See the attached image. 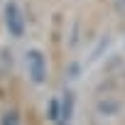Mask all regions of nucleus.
I'll return each instance as SVG.
<instances>
[{
  "label": "nucleus",
  "instance_id": "8",
  "mask_svg": "<svg viewBox=\"0 0 125 125\" xmlns=\"http://www.w3.org/2000/svg\"><path fill=\"white\" fill-rule=\"evenodd\" d=\"M0 125H22V115L15 108H8V110H3V115H0Z\"/></svg>",
  "mask_w": 125,
  "mask_h": 125
},
{
  "label": "nucleus",
  "instance_id": "6",
  "mask_svg": "<svg viewBox=\"0 0 125 125\" xmlns=\"http://www.w3.org/2000/svg\"><path fill=\"white\" fill-rule=\"evenodd\" d=\"M86 61H81V59H71L69 64H66V69H64V79H66V83H76V81H81V76L86 74Z\"/></svg>",
  "mask_w": 125,
  "mask_h": 125
},
{
  "label": "nucleus",
  "instance_id": "3",
  "mask_svg": "<svg viewBox=\"0 0 125 125\" xmlns=\"http://www.w3.org/2000/svg\"><path fill=\"white\" fill-rule=\"evenodd\" d=\"M123 110H125L123 98H118V96H113V93H103V96H98L96 103H93V113H96L101 120H118V118L123 115Z\"/></svg>",
  "mask_w": 125,
  "mask_h": 125
},
{
  "label": "nucleus",
  "instance_id": "7",
  "mask_svg": "<svg viewBox=\"0 0 125 125\" xmlns=\"http://www.w3.org/2000/svg\"><path fill=\"white\" fill-rule=\"evenodd\" d=\"M44 118L49 123H61V98L59 96H52L47 108H44Z\"/></svg>",
  "mask_w": 125,
  "mask_h": 125
},
{
  "label": "nucleus",
  "instance_id": "1",
  "mask_svg": "<svg viewBox=\"0 0 125 125\" xmlns=\"http://www.w3.org/2000/svg\"><path fill=\"white\" fill-rule=\"evenodd\" d=\"M22 69H25L27 81L34 88H44L49 83V59H47V52L42 47L30 44L22 52Z\"/></svg>",
  "mask_w": 125,
  "mask_h": 125
},
{
  "label": "nucleus",
  "instance_id": "4",
  "mask_svg": "<svg viewBox=\"0 0 125 125\" xmlns=\"http://www.w3.org/2000/svg\"><path fill=\"white\" fill-rule=\"evenodd\" d=\"M108 49H110V34L105 32V34H101L93 44H91V49H88V56H86V66H93L96 61H101L105 54H108Z\"/></svg>",
  "mask_w": 125,
  "mask_h": 125
},
{
  "label": "nucleus",
  "instance_id": "2",
  "mask_svg": "<svg viewBox=\"0 0 125 125\" xmlns=\"http://www.w3.org/2000/svg\"><path fill=\"white\" fill-rule=\"evenodd\" d=\"M0 20H3V30L12 42H20L27 37V12L20 0H3L0 5Z\"/></svg>",
  "mask_w": 125,
  "mask_h": 125
},
{
  "label": "nucleus",
  "instance_id": "5",
  "mask_svg": "<svg viewBox=\"0 0 125 125\" xmlns=\"http://www.w3.org/2000/svg\"><path fill=\"white\" fill-rule=\"evenodd\" d=\"M59 98H61V123L71 125L74 115H76V93H74V88H66Z\"/></svg>",
  "mask_w": 125,
  "mask_h": 125
},
{
  "label": "nucleus",
  "instance_id": "9",
  "mask_svg": "<svg viewBox=\"0 0 125 125\" xmlns=\"http://www.w3.org/2000/svg\"><path fill=\"white\" fill-rule=\"evenodd\" d=\"M115 10L120 15H125V0H115Z\"/></svg>",
  "mask_w": 125,
  "mask_h": 125
},
{
  "label": "nucleus",
  "instance_id": "10",
  "mask_svg": "<svg viewBox=\"0 0 125 125\" xmlns=\"http://www.w3.org/2000/svg\"><path fill=\"white\" fill-rule=\"evenodd\" d=\"M123 47H125V42H123Z\"/></svg>",
  "mask_w": 125,
  "mask_h": 125
}]
</instances>
